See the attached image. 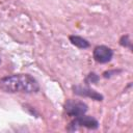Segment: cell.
I'll list each match as a JSON object with an SVG mask.
<instances>
[{"instance_id": "1", "label": "cell", "mask_w": 133, "mask_h": 133, "mask_svg": "<svg viewBox=\"0 0 133 133\" xmlns=\"http://www.w3.org/2000/svg\"><path fill=\"white\" fill-rule=\"evenodd\" d=\"M0 89L7 94H33L39 90V84L29 74H15L0 79Z\"/></svg>"}, {"instance_id": "2", "label": "cell", "mask_w": 133, "mask_h": 133, "mask_svg": "<svg viewBox=\"0 0 133 133\" xmlns=\"http://www.w3.org/2000/svg\"><path fill=\"white\" fill-rule=\"evenodd\" d=\"M63 108H64L65 113L68 115H70V116H73V117H77V116L83 115L88 110V106L83 101L73 100V99L66 100L64 102Z\"/></svg>"}, {"instance_id": "3", "label": "cell", "mask_w": 133, "mask_h": 133, "mask_svg": "<svg viewBox=\"0 0 133 133\" xmlns=\"http://www.w3.org/2000/svg\"><path fill=\"white\" fill-rule=\"evenodd\" d=\"M78 127H84L87 129H97L99 127V122L92 117V116H88V115H80L75 117L68 126V131H76L78 129Z\"/></svg>"}, {"instance_id": "4", "label": "cell", "mask_w": 133, "mask_h": 133, "mask_svg": "<svg viewBox=\"0 0 133 133\" xmlns=\"http://www.w3.org/2000/svg\"><path fill=\"white\" fill-rule=\"evenodd\" d=\"M92 56H94V59L97 62L106 63V62H109L111 60V58L113 56V51L109 47L101 45V46H97L94 49Z\"/></svg>"}, {"instance_id": "5", "label": "cell", "mask_w": 133, "mask_h": 133, "mask_svg": "<svg viewBox=\"0 0 133 133\" xmlns=\"http://www.w3.org/2000/svg\"><path fill=\"white\" fill-rule=\"evenodd\" d=\"M73 92L80 97H87L96 101H103L104 97L100 92L96 91L95 89L88 87V86H82V85H74L73 86Z\"/></svg>"}, {"instance_id": "6", "label": "cell", "mask_w": 133, "mask_h": 133, "mask_svg": "<svg viewBox=\"0 0 133 133\" xmlns=\"http://www.w3.org/2000/svg\"><path fill=\"white\" fill-rule=\"evenodd\" d=\"M69 39L72 43V45L76 46L79 49H86V48L89 47V42L87 39H85L84 37H82V36H79V35H70L69 36Z\"/></svg>"}, {"instance_id": "7", "label": "cell", "mask_w": 133, "mask_h": 133, "mask_svg": "<svg viewBox=\"0 0 133 133\" xmlns=\"http://www.w3.org/2000/svg\"><path fill=\"white\" fill-rule=\"evenodd\" d=\"M119 44H121V46H123V47H125V48H129L130 50L132 49V43H131L130 37H129L128 34L123 35V36L119 38Z\"/></svg>"}, {"instance_id": "8", "label": "cell", "mask_w": 133, "mask_h": 133, "mask_svg": "<svg viewBox=\"0 0 133 133\" xmlns=\"http://www.w3.org/2000/svg\"><path fill=\"white\" fill-rule=\"evenodd\" d=\"M99 80H100V77L96 73H89L85 78V83L86 84H92V83H97Z\"/></svg>"}, {"instance_id": "9", "label": "cell", "mask_w": 133, "mask_h": 133, "mask_svg": "<svg viewBox=\"0 0 133 133\" xmlns=\"http://www.w3.org/2000/svg\"><path fill=\"white\" fill-rule=\"evenodd\" d=\"M119 72H121V70H109V71H105L103 73V77L104 78H110V77H112L113 75H116Z\"/></svg>"}]
</instances>
